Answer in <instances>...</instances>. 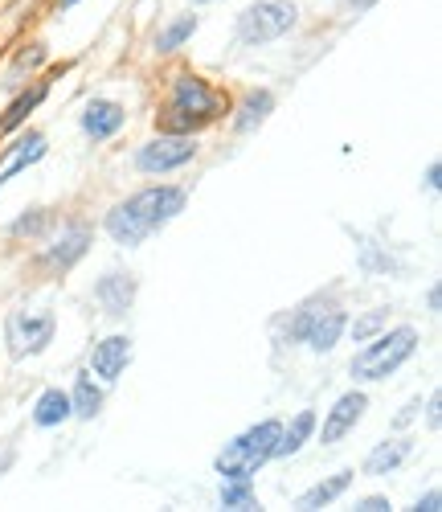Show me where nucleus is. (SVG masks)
Wrapping results in <instances>:
<instances>
[{
    "mask_svg": "<svg viewBox=\"0 0 442 512\" xmlns=\"http://www.w3.org/2000/svg\"><path fill=\"white\" fill-rule=\"evenodd\" d=\"M189 205V193L181 185H148L140 193H131L127 201L111 205L107 218H103V230L115 238V246H140L144 238L160 234L168 222H176Z\"/></svg>",
    "mask_w": 442,
    "mask_h": 512,
    "instance_id": "1",
    "label": "nucleus"
},
{
    "mask_svg": "<svg viewBox=\"0 0 442 512\" xmlns=\"http://www.w3.org/2000/svg\"><path fill=\"white\" fill-rule=\"evenodd\" d=\"M279 418H262L254 426H246V431L238 439H230L226 447L217 451L213 459V472L221 480H254L258 467H267L275 459V443H279Z\"/></svg>",
    "mask_w": 442,
    "mask_h": 512,
    "instance_id": "2",
    "label": "nucleus"
},
{
    "mask_svg": "<svg viewBox=\"0 0 442 512\" xmlns=\"http://www.w3.org/2000/svg\"><path fill=\"white\" fill-rule=\"evenodd\" d=\"M414 353H418V328L397 324V328L377 332L373 340H365V349L352 357V377L357 381H385L389 373L402 369Z\"/></svg>",
    "mask_w": 442,
    "mask_h": 512,
    "instance_id": "3",
    "label": "nucleus"
},
{
    "mask_svg": "<svg viewBox=\"0 0 442 512\" xmlns=\"http://www.w3.org/2000/svg\"><path fill=\"white\" fill-rule=\"evenodd\" d=\"M299 25V9L291 0H258V5L242 9L234 21V33L242 46H267V41L287 37Z\"/></svg>",
    "mask_w": 442,
    "mask_h": 512,
    "instance_id": "4",
    "label": "nucleus"
},
{
    "mask_svg": "<svg viewBox=\"0 0 442 512\" xmlns=\"http://www.w3.org/2000/svg\"><path fill=\"white\" fill-rule=\"evenodd\" d=\"M58 336V320L54 312H13L5 320V345H9V357L13 361H25V357H41Z\"/></svg>",
    "mask_w": 442,
    "mask_h": 512,
    "instance_id": "5",
    "label": "nucleus"
},
{
    "mask_svg": "<svg viewBox=\"0 0 442 512\" xmlns=\"http://www.w3.org/2000/svg\"><path fill=\"white\" fill-rule=\"evenodd\" d=\"M193 156H197V136H168V132H160L156 140L136 148V168L144 177H164V173L185 168Z\"/></svg>",
    "mask_w": 442,
    "mask_h": 512,
    "instance_id": "6",
    "label": "nucleus"
},
{
    "mask_svg": "<svg viewBox=\"0 0 442 512\" xmlns=\"http://www.w3.org/2000/svg\"><path fill=\"white\" fill-rule=\"evenodd\" d=\"M168 103L181 107V111H193V115H201V119H209V123L221 119V95L213 91V82H205V78L193 74V70H181V74L172 78Z\"/></svg>",
    "mask_w": 442,
    "mask_h": 512,
    "instance_id": "7",
    "label": "nucleus"
},
{
    "mask_svg": "<svg viewBox=\"0 0 442 512\" xmlns=\"http://www.w3.org/2000/svg\"><path fill=\"white\" fill-rule=\"evenodd\" d=\"M365 410H369V398H365L361 390L340 394V398L332 402V410L324 414V426H316V431H320V443H324V447H336L340 439H348V435L361 426Z\"/></svg>",
    "mask_w": 442,
    "mask_h": 512,
    "instance_id": "8",
    "label": "nucleus"
},
{
    "mask_svg": "<svg viewBox=\"0 0 442 512\" xmlns=\"http://www.w3.org/2000/svg\"><path fill=\"white\" fill-rule=\"evenodd\" d=\"M91 226L86 222H66L62 226V234L41 250V267L46 271H70L74 263H82L86 259V250H91Z\"/></svg>",
    "mask_w": 442,
    "mask_h": 512,
    "instance_id": "9",
    "label": "nucleus"
},
{
    "mask_svg": "<svg viewBox=\"0 0 442 512\" xmlns=\"http://www.w3.org/2000/svg\"><path fill=\"white\" fill-rule=\"evenodd\" d=\"M123 123H127L123 103L103 99V95H99V99H86V107H82V115H78V127L86 132V140H95V144L119 136V132H123Z\"/></svg>",
    "mask_w": 442,
    "mask_h": 512,
    "instance_id": "10",
    "label": "nucleus"
},
{
    "mask_svg": "<svg viewBox=\"0 0 442 512\" xmlns=\"http://www.w3.org/2000/svg\"><path fill=\"white\" fill-rule=\"evenodd\" d=\"M136 291H140V283H136L131 271H107L95 283V304L103 308V316L119 320V316L131 312V304H136Z\"/></svg>",
    "mask_w": 442,
    "mask_h": 512,
    "instance_id": "11",
    "label": "nucleus"
},
{
    "mask_svg": "<svg viewBox=\"0 0 442 512\" xmlns=\"http://www.w3.org/2000/svg\"><path fill=\"white\" fill-rule=\"evenodd\" d=\"M136 349H131V336H107L91 349V373L103 381V386H115L123 377V369L131 365Z\"/></svg>",
    "mask_w": 442,
    "mask_h": 512,
    "instance_id": "12",
    "label": "nucleus"
},
{
    "mask_svg": "<svg viewBox=\"0 0 442 512\" xmlns=\"http://www.w3.org/2000/svg\"><path fill=\"white\" fill-rule=\"evenodd\" d=\"M344 328H348V316H344V308H320L312 320H307V328H303V340L299 345H307L312 353H332L336 345H340V336H344Z\"/></svg>",
    "mask_w": 442,
    "mask_h": 512,
    "instance_id": "13",
    "label": "nucleus"
},
{
    "mask_svg": "<svg viewBox=\"0 0 442 512\" xmlns=\"http://www.w3.org/2000/svg\"><path fill=\"white\" fill-rule=\"evenodd\" d=\"M46 152H50V144H46V136H41V132H25L17 144H9L5 160H0V189H5L13 177H21L25 168H33Z\"/></svg>",
    "mask_w": 442,
    "mask_h": 512,
    "instance_id": "14",
    "label": "nucleus"
},
{
    "mask_svg": "<svg viewBox=\"0 0 442 512\" xmlns=\"http://www.w3.org/2000/svg\"><path fill=\"white\" fill-rule=\"evenodd\" d=\"M46 95H50V82H25V87L17 91V99L5 107V115H0V136H13V132H21V127L29 123V115L46 103Z\"/></svg>",
    "mask_w": 442,
    "mask_h": 512,
    "instance_id": "15",
    "label": "nucleus"
},
{
    "mask_svg": "<svg viewBox=\"0 0 442 512\" xmlns=\"http://www.w3.org/2000/svg\"><path fill=\"white\" fill-rule=\"evenodd\" d=\"M410 455H414V439H406V435L381 439V443L365 455V476H389V472H397V467H402Z\"/></svg>",
    "mask_w": 442,
    "mask_h": 512,
    "instance_id": "16",
    "label": "nucleus"
},
{
    "mask_svg": "<svg viewBox=\"0 0 442 512\" xmlns=\"http://www.w3.org/2000/svg\"><path fill=\"white\" fill-rule=\"evenodd\" d=\"M271 111H275V95H271L267 87L246 91L242 103H238V111H234V132H238V136L254 132V127H262V123L271 119Z\"/></svg>",
    "mask_w": 442,
    "mask_h": 512,
    "instance_id": "17",
    "label": "nucleus"
},
{
    "mask_svg": "<svg viewBox=\"0 0 442 512\" xmlns=\"http://www.w3.org/2000/svg\"><path fill=\"white\" fill-rule=\"evenodd\" d=\"M316 426H320V422H316V410H299L291 422H283V426H279V443H275V459L299 455L303 443H312Z\"/></svg>",
    "mask_w": 442,
    "mask_h": 512,
    "instance_id": "18",
    "label": "nucleus"
},
{
    "mask_svg": "<svg viewBox=\"0 0 442 512\" xmlns=\"http://www.w3.org/2000/svg\"><path fill=\"white\" fill-rule=\"evenodd\" d=\"M107 394H103V381H95V373H78L74 377V390H70V414L82 418V422H91L99 418Z\"/></svg>",
    "mask_w": 442,
    "mask_h": 512,
    "instance_id": "19",
    "label": "nucleus"
},
{
    "mask_svg": "<svg viewBox=\"0 0 442 512\" xmlns=\"http://www.w3.org/2000/svg\"><path fill=\"white\" fill-rule=\"evenodd\" d=\"M70 394L66 390H41V398L33 402V426H41V431H54V426L70 422Z\"/></svg>",
    "mask_w": 442,
    "mask_h": 512,
    "instance_id": "20",
    "label": "nucleus"
},
{
    "mask_svg": "<svg viewBox=\"0 0 442 512\" xmlns=\"http://www.w3.org/2000/svg\"><path fill=\"white\" fill-rule=\"evenodd\" d=\"M348 488H352V472H336V476L320 480L316 488H307V492L295 500V508H328V504H336Z\"/></svg>",
    "mask_w": 442,
    "mask_h": 512,
    "instance_id": "21",
    "label": "nucleus"
},
{
    "mask_svg": "<svg viewBox=\"0 0 442 512\" xmlns=\"http://www.w3.org/2000/svg\"><path fill=\"white\" fill-rule=\"evenodd\" d=\"M205 127H209V119H201L193 111H181L172 103L156 115V132H168V136H197V132H205Z\"/></svg>",
    "mask_w": 442,
    "mask_h": 512,
    "instance_id": "22",
    "label": "nucleus"
},
{
    "mask_svg": "<svg viewBox=\"0 0 442 512\" xmlns=\"http://www.w3.org/2000/svg\"><path fill=\"white\" fill-rule=\"evenodd\" d=\"M201 29V21L193 17V13H185V17H172L160 33H156V54H176L185 46V41H193V33Z\"/></svg>",
    "mask_w": 442,
    "mask_h": 512,
    "instance_id": "23",
    "label": "nucleus"
},
{
    "mask_svg": "<svg viewBox=\"0 0 442 512\" xmlns=\"http://www.w3.org/2000/svg\"><path fill=\"white\" fill-rule=\"evenodd\" d=\"M54 226V213L50 209H29V213H21V218L9 226V234L13 238H41Z\"/></svg>",
    "mask_w": 442,
    "mask_h": 512,
    "instance_id": "24",
    "label": "nucleus"
},
{
    "mask_svg": "<svg viewBox=\"0 0 442 512\" xmlns=\"http://www.w3.org/2000/svg\"><path fill=\"white\" fill-rule=\"evenodd\" d=\"M221 508H254V480H221Z\"/></svg>",
    "mask_w": 442,
    "mask_h": 512,
    "instance_id": "25",
    "label": "nucleus"
},
{
    "mask_svg": "<svg viewBox=\"0 0 442 512\" xmlns=\"http://www.w3.org/2000/svg\"><path fill=\"white\" fill-rule=\"evenodd\" d=\"M385 324H389L385 308H373V312H365V316H357V320H352L344 332H352V340H357V345H365V340H373V336H377Z\"/></svg>",
    "mask_w": 442,
    "mask_h": 512,
    "instance_id": "26",
    "label": "nucleus"
},
{
    "mask_svg": "<svg viewBox=\"0 0 442 512\" xmlns=\"http://www.w3.org/2000/svg\"><path fill=\"white\" fill-rule=\"evenodd\" d=\"M41 62H46V46H33V50H25L17 62H13V74H9V87L13 91H21V74H33Z\"/></svg>",
    "mask_w": 442,
    "mask_h": 512,
    "instance_id": "27",
    "label": "nucleus"
},
{
    "mask_svg": "<svg viewBox=\"0 0 442 512\" xmlns=\"http://www.w3.org/2000/svg\"><path fill=\"white\" fill-rule=\"evenodd\" d=\"M414 508H418V512H438V508H442V492H438V488H430L426 496H418V504H414Z\"/></svg>",
    "mask_w": 442,
    "mask_h": 512,
    "instance_id": "28",
    "label": "nucleus"
},
{
    "mask_svg": "<svg viewBox=\"0 0 442 512\" xmlns=\"http://www.w3.org/2000/svg\"><path fill=\"white\" fill-rule=\"evenodd\" d=\"M418 410H422V398H414V402H410V406H406L402 414H397V418H393V426H397V431H402V426H410V422L418 418Z\"/></svg>",
    "mask_w": 442,
    "mask_h": 512,
    "instance_id": "29",
    "label": "nucleus"
},
{
    "mask_svg": "<svg viewBox=\"0 0 442 512\" xmlns=\"http://www.w3.org/2000/svg\"><path fill=\"white\" fill-rule=\"evenodd\" d=\"M357 508H361V512H385V508H389V496H361Z\"/></svg>",
    "mask_w": 442,
    "mask_h": 512,
    "instance_id": "30",
    "label": "nucleus"
},
{
    "mask_svg": "<svg viewBox=\"0 0 442 512\" xmlns=\"http://www.w3.org/2000/svg\"><path fill=\"white\" fill-rule=\"evenodd\" d=\"M426 189H430V193L442 189V164H438V160H430V168H426Z\"/></svg>",
    "mask_w": 442,
    "mask_h": 512,
    "instance_id": "31",
    "label": "nucleus"
},
{
    "mask_svg": "<svg viewBox=\"0 0 442 512\" xmlns=\"http://www.w3.org/2000/svg\"><path fill=\"white\" fill-rule=\"evenodd\" d=\"M426 406H430V410H426V414H430V426H434V431H438V422H442V414H438V406H442V394H438V390H434V394H430V402H426Z\"/></svg>",
    "mask_w": 442,
    "mask_h": 512,
    "instance_id": "32",
    "label": "nucleus"
},
{
    "mask_svg": "<svg viewBox=\"0 0 442 512\" xmlns=\"http://www.w3.org/2000/svg\"><path fill=\"white\" fill-rule=\"evenodd\" d=\"M442 308V287H430V312Z\"/></svg>",
    "mask_w": 442,
    "mask_h": 512,
    "instance_id": "33",
    "label": "nucleus"
},
{
    "mask_svg": "<svg viewBox=\"0 0 442 512\" xmlns=\"http://www.w3.org/2000/svg\"><path fill=\"white\" fill-rule=\"evenodd\" d=\"M373 5V0H344V9H357V13H365Z\"/></svg>",
    "mask_w": 442,
    "mask_h": 512,
    "instance_id": "34",
    "label": "nucleus"
},
{
    "mask_svg": "<svg viewBox=\"0 0 442 512\" xmlns=\"http://www.w3.org/2000/svg\"><path fill=\"white\" fill-rule=\"evenodd\" d=\"M82 5V0H62V9H78Z\"/></svg>",
    "mask_w": 442,
    "mask_h": 512,
    "instance_id": "35",
    "label": "nucleus"
},
{
    "mask_svg": "<svg viewBox=\"0 0 442 512\" xmlns=\"http://www.w3.org/2000/svg\"><path fill=\"white\" fill-rule=\"evenodd\" d=\"M193 5H213V0H193Z\"/></svg>",
    "mask_w": 442,
    "mask_h": 512,
    "instance_id": "36",
    "label": "nucleus"
}]
</instances>
